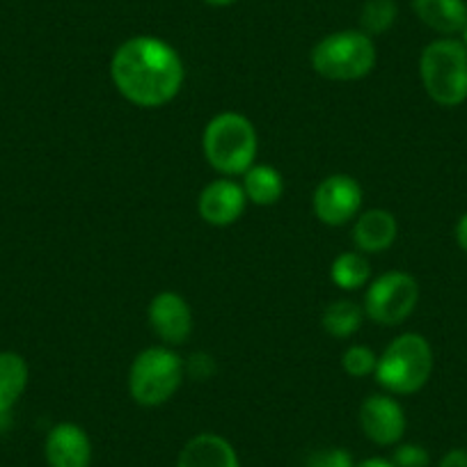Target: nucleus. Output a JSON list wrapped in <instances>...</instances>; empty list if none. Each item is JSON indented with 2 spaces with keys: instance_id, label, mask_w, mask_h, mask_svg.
<instances>
[{
  "instance_id": "nucleus-19",
  "label": "nucleus",
  "mask_w": 467,
  "mask_h": 467,
  "mask_svg": "<svg viewBox=\"0 0 467 467\" xmlns=\"http://www.w3.org/2000/svg\"><path fill=\"white\" fill-rule=\"evenodd\" d=\"M371 266L367 262V257L358 250H350V253H341L339 257H335L330 266V277L339 289L344 291H356L360 286H365L369 282Z\"/></svg>"
},
{
  "instance_id": "nucleus-28",
  "label": "nucleus",
  "mask_w": 467,
  "mask_h": 467,
  "mask_svg": "<svg viewBox=\"0 0 467 467\" xmlns=\"http://www.w3.org/2000/svg\"><path fill=\"white\" fill-rule=\"evenodd\" d=\"M461 35H462V39H461V42L465 44V47H467V24H465V28H462V33H461Z\"/></svg>"
},
{
  "instance_id": "nucleus-13",
  "label": "nucleus",
  "mask_w": 467,
  "mask_h": 467,
  "mask_svg": "<svg viewBox=\"0 0 467 467\" xmlns=\"http://www.w3.org/2000/svg\"><path fill=\"white\" fill-rule=\"evenodd\" d=\"M399 236V223L392 211L369 209L362 211L353 224V245L362 254L385 253Z\"/></svg>"
},
{
  "instance_id": "nucleus-8",
  "label": "nucleus",
  "mask_w": 467,
  "mask_h": 467,
  "mask_svg": "<svg viewBox=\"0 0 467 467\" xmlns=\"http://www.w3.org/2000/svg\"><path fill=\"white\" fill-rule=\"evenodd\" d=\"M362 200H365V191L350 174H330L314 191V215L323 224L341 227L360 215Z\"/></svg>"
},
{
  "instance_id": "nucleus-18",
  "label": "nucleus",
  "mask_w": 467,
  "mask_h": 467,
  "mask_svg": "<svg viewBox=\"0 0 467 467\" xmlns=\"http://www.w3.org/2000/svg\"><path fill=\"white\" fill-rule=\"evenodd\" d=\"M362 318H365L362 305L353 303V300H335L323 309L321 326L335 339H346L360 330Z\"/></svg>"
},
{
  "instance_id": "nucleus-17",
  "label": "nucleus",
  "mask_w": 467,
  "mask_h": 467,
  "mask_svg": "<svg viewBox=\"0 0 467 467\" xmlns=\"http://www.w3.org/2000/svg\"><path fill=\"white\" fill-rule=\"evenodd\" d=\"M244 191L248 202L257 206H271L280 202L285 195V179L271 165H257L254 163L248 172L244 174Z\"/></svg>"
},
{
  "instance_id": "nucleus-15",
  "label": "nucleus",
  "mask_w": 467,
  "mask_h": 467,
  "mask_svg": "<svg viewBox=\"0 0 467 467\" xmlns=\"http://www.w3.org/2000/svg\"><path fill=\"white\" fill-rule=\"evenodd\" d=\"M412 12L426 28L435 30L442 37L462 33L467 24L465 0H412Z\"/></svg>"
},
{
  "instance_id": "nucleus-16",
  "label": "nucleus",
  "mask_w": 467,
  "mask_h": 467,
  "mask_svg": "<svg viewBox=\"0 0 467 467\" xmlns=\"http://www.w3.org/2000/svg\"><path fill=\"white\" fill-rule=\"evenodd\" d=\"M28 376V362L19 353L12 350L0 353V417H5L26 392Z\"/></svg>"
},
{
  "instance_id": "nucleus-12",
  "label": "nucleus",
  "mask_w": 467,
  "mask_h": 467,
  "mask_svg": "<svg viewBox=\"0 0 467 467\" xmlns=\"http://www.w3.org/2000/svg\"><path fill=\"white\" fill-rule=\"evenodd\" d=\"M44 458L48 467H89L92 465V440L83 426L60 421L44 440Z\"/></svg>"
},
{
  "instance_id": "nucleus-23",
  "label": "nucleus",
  "mask_w": 467,
  "mask_h": 467,
  "mask_svg": "<svg viewBox=\"0 0 467 467\" xmlns=\"http://www.w3.org/2000/svg\"><path fill=\"white\" fill-rule=\"evenodd\" d=\"M307 467H356V461L350 456V451L339 447L321 449L309 456Z\"/></svg>"
},
{
  "instance_id": "nucleus-1",
  "label": "nucleus",
  "mask_w": 467,
  "mask_h": 467,
  "mask_svg": "<svg viewBox=\"0 0 467 467\" xmlns=\"http://www.w3.org/2000/svg\"><path fill=\"white\" fill-rule=\"evenodd\" d=\"M110 78L117 92L140 108H161L182 92L186 69L168 42L138 35L119 44L110 60Z\"/></svg>"
},
{
  "instance_id": "nucleus-9",
  "label": "nucleus",
  "mask_w": 467,
  "mask_h": 467,
  "mask_svg": "<svg viewBox=\"0 0 467 467\" xmlns=\"http://www.w3.org/2000/svg\"><path fill=\"white\" fill-rule=\"evenodd\" d=\"M360 429L379 447H394L406 433V412L392 394H371L360 406Z\"/></svg>"
},
{
  "instance_id": "nucleus-21",
  "label": "nucleus",
  "mask_w": 467,
  "mask_h": 467,
  "mask_svg": "<svg viewBox=\"0 0 467 467\" xmlns=\"http://www.w3.org/2000/svg\"><path fill=\"white\" fill-rule=\"evenodd\" d=\"M376 365H379V356L369 346H348L341 356V369L353 379H365V376L376 374Z\"/></svg>"
},
{
  "instance_id": "nucleus-25",
  "label": "nucleus",
  "mask_w": 467,
  "mask_h": 467,
  "mask_svg": "<svg viewBox=\"0 0 467 467\" xmlns=\"http://www.w3.org/2000/svg\"><path fill=\"white\" fill-rule=\"evenodd\" d=\"M453 236H456L458 248L467 254V213H462L461 218H458L456 229H453Z\"/></svg>"
},
{
  "instance_id": "nucleus-11",
  "label": "nucleus",
  "mask_w": 467,
  "mask_h": 467,
  "mask_svg": "<svg viewBox=\"0 0 467 467\" xmlns=\"http://www.w3.org/2000/svg\"><path fill=\"white\" fill-rule=\"evenodd\" d=\"M245 206H248V197H245L244 186L229 177L211 182L197 197V211L202 220L213 227H227L236 223L244 215Z\"/></svg>"
},
{
  "instance_id": "nucleus-4",
  "label": "nucleus",
  "mask_w": 467,
  "mask_h": 467,
  "mask_svg": "<svg viewBox=\"0 0 467 467\" xmlns=\"http://www.w3.org/2000/svg\"><path fill=\"white\" fill-rule=\"evenodd\" d=\"M420 78L438 106L456 108L467 99V47L461 39L440 37L420 56Z\"/></svg>"
},
{
  "instance_id": "nucleus-24",
  "label": "nucleus",
  "mask_w": 467,
  "mask_h": 467,
  "mask_svg": "<svg viewBox=\"0 0 467 467\" xmlns=\"http://www.w3.org/2000/svg\"><path fill=\"white\" fill-rule=\"evenodd\" d=\"M438 467H467V449H449V451L440 458Z\"/></svg>"
},
{
  "instance_id": "nucleus-26",
  "label": "nucleus",
  "mask_w": 467,
  "mask_h": 467,
  "mask_svg": "<svg viewBox=\"0 0 467 467\" xmlns=\"http://www.w3.org/2000/svg\"><path fill=\"white\" fill-rule=\"evenodd\" d=\"M356 467H394L389 458H380V456H371L365 458V461L356 462Z\"/></svg>"
},
{
  "instance_id": "nucleus-10",
  "label": "nucleus",
  "mask_w": 467,
  "mask_h": 467,
  "mask_svg": "<svg viewBox=\"0 0 467 467\" xmlns=\"http://www.w3.org/2000/svg\"><path fill=\"white\" fill-rule=\"evenodd\" d=\"M147 318L154 335L168 346H179L191 337L192 312L186 298L174 291H161L151 298Z\"/></svg>"
},
{
  "instance_id": "nucleus-20",
  "label": "nucleus",
  "mask_w": 467,
  "mask_h": 467,
  "mask_svg": "<svg viewBox=\"0 0 467 467\" xmlns=\"http://www.w3.org/2000/svg\"><path fill=\"white\" fill-rule=\"evenodd\" d=\"M399 15L397 0H365L360 10V30L369 37L385 35Z\"/></svg>"
},
{
  "instance_id": "nucleus-14",
  "label": "nucleus",
  "mask_w": 467,
  "mask_h": 467,
  "mask_svg": "<svg viewBox=\"0 0 467 467\" xmlns=\"http://www.w3.org/2000/svg\"><path fill=\"white\" fill-rule=\"evenodd\" d=\"M177 467H241V461L227 438L218 433H200L183 444Z\"/></svg>"
},
{
  "instance_id": "nucleus-5",
  "label": "nucleus",
  "mask_w": 467,
  "mask_h": 467,
  "mask_svg": "<svg viewBox=\"0 0 467 467\" xmlns=\"http://www.w3.org/2000/svg\"><path fill=\"white\" fill-rule=\"evenodd\" d=\"M312 67L321 78L327 80H360L374 71L379 51L374 37L362 30H339L323 37L312 48Z\"/></svg>"
},
{
  "instance_id": "nucleus-3",
  "label": "nucleus",
  "mask_w": 467,
  "mask_h": 467,
  "mask_svg": "<svg viewBox=\"0 0 467 467\" xmlns=\"http://www.w3.org/2000/svg\"><path fill=\"white\" fill-rule=\"evenodd\" d=\"M433 374V348L417 332H403L389 341L376 365V383L389 394L408 397L429 383Z\"/></svg>"
},
{
  "instance_id": "nucleus-6",
  "label": "nucleus",
  "mask_w": 467,
  "mask_h": 467,
  "mask_svg": "<svg viewBox=\"0 0 467 467\" xmlns=\"http://www.w3.org/2000/svg\"><path fill=\"white\" fill-rule=\"evenodd\" d=\"M182 383L183 360L168 346H150L133 358L129 392L138 406H163L179 392Z\"/></svg>"
},
{
  "instance_id": "nucleus-7",
  "label": "nucleus",
  "mask_w": 467,
  "mask_h": 467,
  "mask_svg": "<svg viewBox=\"0 0 467 467\" xmlns=\"http://www.w3.org/2000/svg\"><path fill=\"white\" fill-rule=\"evenodd\" d=\"M420 303V285L406 271H389L376 277L365 294L367 317L379 326H399L415 312Z\"/></svg>"
},
{
  "instance_id": "nucleus-2",
  "label": "nucleus",
  "mask_w": 467,
  "mask_h": 467,
  "mask_svg": "<svg viewBox=\"0 0 467 467\" xmlns=\"http://www.w3.org/2000/svg\"><path fill=\"white\" fill-rule=\"evenodd\" d=\"M257 129L241 112H220L206 124L202 150L211 168L223 177L245 174L257 159Z\"/></svg>"
},
{
  "instance_id": "nucleus-27",
  "label": "nucleus",
  "mask_w": 467,
  "mask_h": 467,
  "mask_svg": "<svg viewBox=\"0 0 467 467\" xmlns=\"http://www.w3.org/2000/svg\"><path fill=\"white\" fill-rule=\"evenodd\" d=\"M206 5H213V7H227L232 5V3H236V0H204Z\"/></svg>"
},
{
  "instance_id": "nucleus-22",
  "label": "nucleus",
  "mask_w": 467,
  "mask_h": 467,
  "mask_svg": "<svg viewBox=\"0 0 467 467\" xmlns=\"http://www.w3.org/2000/svg\"><path fill=\"white\" fill-rule=\"evenodd\" d=\"M389 461H392L394 467H429L431 456L421 444L403 442L394 444V451Z\"/></svg>"
}]
</instances>
